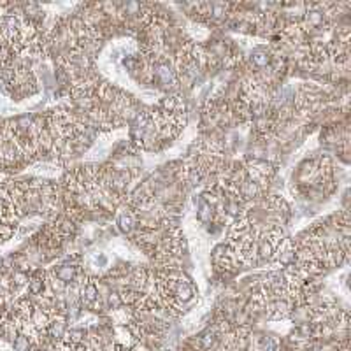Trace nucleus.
I'll use <instances>...</instances> for the list:
<instances>
[{"label":"nucleus","instance_id":"nucleus-1","mask_svg":"<svg viewBox=\"0 0 351 351\" xmlns=\"http://www.w3.org/2000/svg\"><path fill=\"white\" fill-rule=\"evenodd\" d=\"M67 329H69V327H67L65 314H53L49 319L48 329H46V339H48L51 344H55V342H58V341L64 339Z\"/></svg>","mask_w":351,"mask_h":351},{"label":"nucleus","instance_id":"nucleus-2","mask_svg":"<svg viewBox=\"0 0 351 351\" xmlns=\"http://www.w3.org/2000/svg\"><path fill=\"white\" fill-rule=\"evenodd\" d=\"M55 276H57L58 279H60L62 283H65V285H72V283H77L81 279V269L79 265H76V263H62V265L55 267L53 271Z\"/></svg>","mask_w":351,"mask_h":351},{"label":"nucleus","instance_id":"nucleus-3","mask_svg":"<svg viewBox=\"0 0 351 351\" xmlns=\"http://www.w3.org/2000/svg\"><path fill=\"white\" fill-rule=\"evenodd\" d=\"M48 288V278H46V271L37 269L32 271L29 276V283H26V291L34 297H39L42 295Z\"/></svg>","mask_w":351,"mask_h":351},{"label":"nucleus","instance_id":"nucleus-4","mask_svg":"<svg viewBox=\"0 0 351 351\" xmlns=\"http://www.w3.org/2000/svg\"><path fill=\"white\" fill-rule=\"evenodd\" d=\"M118 227H120V230L125 232V234H132L137 228V218H136V212H133L132 207L123 209V211L118 214Z\"/></svg>","mask_w":351,"mask_h":351},{"label":"nucleus","instance_id":"nucleus-5","mask_svg":"<svg viewBox=\"0 0 351 351\" xmlns=\"http://www.w3.org/2000/svg\"><path fill=\"white\" fill-rule=\"evenodd\" d=\"M11 346H13L14 351H32V349H35L34 342L30 341V337H26L25 334H18L16 337L11 341Z\"/></svg>","mask_w":351,"mask_h":351},{"label":"nucleus","instance_id":"nucleus-6","mask_svg":"<svg viewBox=\"0 0 351 351\" xmlns=\"http://www.w3.org/2000/svg\"><path fill=\"white\" fill-rule=\"evenodd\" d=\"M188 351H200V349H188Z\"/></svg>","mask_w":351,"mask_h":351}]
</instances>
